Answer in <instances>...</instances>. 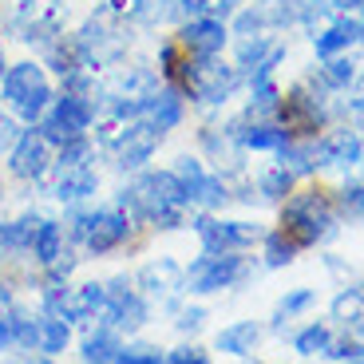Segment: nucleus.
<instances>
[{"label":"nucleus","mask_w":364,"mask_h":364,"mask_svg":"<svg viewBox=\"0 0 364 364\" xmlns=\"http://www.w3.org/2000/svg\"><path fill=\"white\" fill-rule=\"evenodd\" d=\"M115 206H123L131 214L135 226H151L159 234H171V230H182L186 226V186L182 178L166 166V171H135V178L123 182L115 194Z\"/></svg>","instance_id":"nucleus-1"},{"label":"nucleus","mask_w":364,"mask_h":364,"mask_svg":"<svg viewBox=\"0 0 364 364\" xmlns=\"http://www.w3.org/2000/svg\"><path fill=\"white\" fill-rule=\"evenodd\" d=\"M72 44H75V52H80L83 68H91L95 75L111 72L115 64L127 60L131 44H135V24L123 20L111 4H103V9H95L72 32Z\"/></svg>","instance_id":"nucleus-2"},{"label":"nucleus","mask_w":364,"mask_h":364,"mask_svg":"<svg viewBox=\"0 0 364 364\" xmlns=\"http://www.w3.org/2000/svg\"><path fill=\"white\" fill-rule=\"evenodd\" d=\"M174 87L186 95V103H198V107H226L237 91L246 87V75L237 72L234 64H226L222 55H191V52H182Z\"/></svg>","instance_id":"nucleus-3"},{"label":"nucleus","mask_w":364,"mask_h":364,"mask_svg":"<svg viewBox=\"0 0 364 364\" xmlns=\"http://www.w3.org/2000/svg\"><path fill=\"white\" fill-rule=\"evenodd\" d=\"M68 237L87 257H107L123 250L135 237V222L123 206H95V210H72L68 218Z\"/></svg>","instance_id":"nucleus-4"},{"label":"nucleus","mask_w":364,"mask_h":364,"mask_svg":"<svg viewBox=\"0 0 364 364\" xmlns=\"http://www.w3.org/2000/svg\"><path fill=\"white\" fill-rule=\"evenodd\" d=\"M254 277V262L246 257V250H202L186 273H182V297H214L222 289H237Z\"/></svg>","instance_id":"nucleus-5"},{"label":"nucleus","mask_w":364,"mask_h":364,"mask_svg":"<svg viewBox=\"0 0 364 364\" xmlns=\"http://www.w3.org/2000/svg\"><path fill=\"white\" fill-rule=\"evenodd\" d=\"M337 226H341L337 202H328L321 191H301L282 202V230L301 250L325 246L328 237L337 234Z\"/></svg>","instance_id":"nucleus-6"},{"label":"nucleus","mask_w":364,"mask_h":364,"mask_svg":"<svg viewBox=\"0 0 364 364\" xmlns=\"http://www.w3.org/2000/svg\"><path fill=\"white\" fill-rule=\"evenodd\" d=\"M0 100L20 123H40V115L48 111V103L55 100L52 75H48L44 64L36 60H20V64H9L4 80H0Z\"/></svg>","instance_id":"nucleus-7"},{"label":"nucleus","mask_w":364,"mask_h":364,"mask_svg":"<svg viewBox=\"0 0 364 364\" xmlns=\"http://www.w3.org/2000/svg\"><path fill=\"white\" fill-rule=\"evenodd\" d=\"M115 131L103 135V151L111 155V166L119 174H135L143 171L151 159L159 155L166 131H159L151 119H131V123H111Z\"/></svg>","instance_id":"nucleus-8"},{"label":"nucleus","mask_w":364,"mask_h":364,"mask_svg":"<svg viewBox=\"0 0 364 364\" xmlns=\"http://www.w3.org/2000/svg\"><path fill=\"white\" fill-rule=\"evenodd\" d=\"M16 9L9 12V32L20 44H32L44 52L52 40L64 36L68 4L64 0H12Z\"/></svg>","instance_id":"nucleus-9"},{"label":"nucleus","mask_w":364,"mask_h":364,"mask_svg":"<svg viewBox=\"0 0 364 364\" xmlns=\"http://www.w3.org/2000/svg\"><path fill=\"white\" fill-rule=\"evenodd\" d=\"M100 123V107H95V95H80V91H55V100L48 103V111L40 115L36 127L48 135V143L60 146L75 135H87L91 127Z\"/></svg>","instance_id":"nucleus-10"},{"label":"nucleus","mask_w":364,"mask_h":364,"mask_svg":"<svg viewBox=\"0 0 364 364\" xmlns=\"http://www.w3.org/2000/svg\"><path fill=\"white\" fill-rule=\"evenodd\" d=\"M186 226L194 230L202 250H254V242H262L265 230L257 222H242V218H218V210H194Z\"/></svg>","instance_id":"nucleus-11"},{"label":"nucleus","mask_w":364,"mask_h":364,"mask_svg":"<svg viewBox=\"0 0 364 364\" xmlns=\"http://www.w3.org/2000/svg\"><path fill=\"white\" fill-rule=\"evenodd\" d=\"M100 321L111 325L115 333H127V337H135L139 328L151 321V301L143 297V289L135 285V277L119 273V277L107 282V305H103Z\"/></svg>","instance_id":"nucleus-12"},{"label":"nucleus","mask_w":364,"mask_h":364,"mask_svg":"<svg viewBox=\"0 0 364 364\" xmlns=\"http://www.w3.org/2000/svg\"><path fill=\"white\" fill-rule=\"evenodd\" d=\"M234 36H273L301 24V0H246L230 16Z\"/></svg>","instance_id":"nucleus-13"},{"label":"nucleus","mask_w":364,"mask_h":364,"mask_svg":"<svg viewBox=\"0 0 364 364\" xmlns=\"http://www.w3.org/2000/svg\"><path fill=\"white\" fill-rule=\"evenodd\" d=\"M55 163V146L48 143V135L36 127V123H28V127H20L16 143H12L9 151V174L16 182H48V171H52Z\"/></svg>","instance_id":"nucleus-14"},{"label":"nucleus","mask_w":364,"mask_h":364,"mask_svg":"<svg viewBox=\"0 0 364 364\" xmlns=\"http://www.w3.org/2000/svg\"><path fill=\"white\" fill-rule=\"evenodd\" d=\"M285 55H289V48L277 36H237L234 68L246 75V80H254V75H273L277 64H285Z\"/></svg>","instance_id":"nucleus-15"},{"label":"nucleus","mask_w":364,"mask_h":364,"mask_svg":"<svg viewBox=\"0 0 364 364\" xmlns=\"http://www.w3.org/2000/svg\"><path fill=\"white\" fill-rule=\"evenodd\" d=\"M182 273H186V265H178L174 257H155V262H146L135 273V285L143 289L146 301H163L174 313L178 309V293H182Z\"/></svg>","instance_id":"nucleus-16"},{"label":"nucleus","mask_w":364,"mask_h":364,"mask_svg":"<svg viewBox=\"0 0 364 364\" xmlns=\"http://www.w3.org/2000/svg\"><path fill=\"white\" fill-rule=\"evenodd\" d=\"M309 40H313L317 60L341 55V52H348V48L364 44V16H356V12H333V20L321 24L317 32H309Z\"/></svg>","instance_id":"nucleus-17"},{"label":"nucleus","mask_w":364,"mask_h":364,"mask_svg":"<svg viewBox=\"0 0 364 364\" xmlns=\"http://www.w3.org/2000/svg\"><path fill=\"white\" fill-rule=\"evenodd\" d=\"M48 194H52L55 202H64V206H80V202L95 198L100 194V171L91 163L83 166H52L48 171Z\"/></svg>","instance_id":"nucleus-18"},{"label":"nucleus","mask_w":364,"mask_h":364,"mask_svg":"<svg viewBox=\"0 0 364 364\" xmlns=\"http://www.w3.org/2000/svg\"><path fill=\"white\" fill-rule=\"evenodd\" d=\"M317 163L321 166H341V171H353V166L364 163V143H360V131L353 127H325L317 139Z\"/></svg>","instance_id":"nucleus-19"},{"label":"nucleus","mask_w":364,"mask_h":364,"mask_svg":"<svg viewBox=\"0 0 364 364\" xmlns=\"http://www.w3.org/2000/svg\"><path fill=\"white\" fill-rule=\"evenodd\" d=\"M178 44L191 55H222L230 44V20L218 16H191L178 28Z\"/></svg>","instance_id":"nucleus-20"},{"label":"nucleus","mask_w":364,"mask_h":364,"mask_svg":"<svg viewBox=\"0 0 364 364\" xmlns=\"http://www.w3.org/2000/svg\"><path fill=\"white\" fill-rule=\"evenodd\" d=\"M103 305H107V282L68 285V297H64V309H60V317L72 321V325H87V321H100Z\"/></svg>","instance_id":"nucleus-21"},{"label":"nucleus","mask_w":364,"mask_h":364,"mask_svg":"<svg viewBox=\"0 0 364 364\" xmlns=\"http://www.w3.org/2000/svg\"><path fill=\"white\" fill-rule=\"evenodd\" d=\"M143 119H151L159 131H166V135H171L174 127H182V119H186V95H182L174 83H163V87L146 100Z\"/></svg>","instance_id":"nucleus-22"},{"label":"nucleus","mask_w":364,"mask_h":364,"mask_svg":"<svg viewBox=\"0 0 364 364\" xmlns=\"http://www.w3.org/2000/svg\"><path fill=\"white\" fill-rule=\"evenodd\" d=\"M265 328L257 325V321H234V325L218 328V337H214V348H218L222 356H237V360H250V356L257 353V345H262Z\"/></svg>","instance_id":"nucleus-23"},{"label":"nucleus","mask_w":364,"mask_h":364,"mask_svg":"<svg viewBox=\"0 0 364 364\" xmlns=\"http://www.w3.org/2000/svg\"><path fill=\"white\" fill-rule=\"evenodd\" d=\"M313 80H317L328 95H341V91L356 87V80H360V64H356L348 52L328 55V60H321V68H313Z\"/></svg>","instance_id":"nucleus-24"},{"label":"nucleus","mask_w":364,"mask_h":364,"mask_svg":"<svg viewBox=\"0 0 364 364\" xmlns=\"http://www.w3.org/2000/svg\"><path fill=\"white\" fill-rule=\"evenodd\" d=\"M119 348H123V333H115L111 325L100 321V328H91L87 337L80 341V360H87V364H115Z\"/></svg>","instance_id":"nucleus-25"},{"label":"nucleus","mask_w":364,"mask_h":364,"mask_svg":"<svg viewBox=\"0 0 364 364\" xmlns=\"http://www.w3.org/2000/svg\"><path fill=\"white\" fill-rule=\"evenodd\" d=\"M333 321H341L353 337H364V285H345L333 297Z\"/></svg>","instance_id":"nucleus-26"},{"label":"nucleus","mask_w":364,"mask_h":364,"mask_svg":"<svg viewBox=\"0 0 364 364\" xmlns=\"http://www.w3.org/2000/svg\"><path fill=\"white\" fill-rule=\"evenodd\" d=\"M257 194H262L265 202H285L293 194V186H297V174L289 171L285 163H273V166H262L254 178Z\"/></svg>","instance_id":"nucleus-27"},{"label":"nucleus","mask_w":364,"mask_h":364,"mask_svg":"<svg viewBox=\"0 0 364 364\" xmlns=\"http://www.w3.org/2000/svg\"><path fill=\"white\" fill-rule=\"evenodd\" d=\"M68 250V230H64V222H55V218H44L40 222V234H36V242H32V257H36V265H52L55 257Z\"/></svg>","instance_id":"nucleus-28"},{"label":"nucleus","mask_w":364,"mask_h":364,"mask_svg":"<svg viewBox=\"0 0 364 364\" xmlns=\"http://www.w3.org/2000/svg\"><path fill=\"white\" fill-rule=\"evenodd\" d=\"M297 242H293L289 234H285L282 226L277 230H265L262 234V265L265 269H285V265H293V257H297Z\"/></svg>","instance_id":"nucleus-29"},{"label":"nucleus","mask_w":364,"mask_h":364,"mask_svg":"<svg viewBox=\"0 0 364 364\" xmlns=\"http://www.w3.org/2000/svg\"><path fill=\"white\" fill-rule=\"evenodd\" d=\"M250 83V107L246 115H262V119H273V111H277V103H282L285 91L277 87V80L273 75H254Z\"/></svg>","instance_id":"nucleus-30"},{"label":"nucleus","mask_w":364,"mask_h":364,"mask_svg":"<svg viewBox=\"0 0 364 364\" xmlns=\"http://www.w3.org/2000/svg\"><path fill=\"white\" fill-rule=\"evenodd\" d=\"M313 305H317V289H289L285 297H277V305H273V328L282 333L289 321L305 317Z\"/></svg>","instance_id":"nucleus-31"},{"label":"nucleus","mask_w":364,"mask_h":364,"mask_svg":"<svg viewBox=\"0 0 364 364\" xmlns=\"http://www.w3.org/2000/svg\"><path fill=\"white\" fill-rule=\"evenodd\" d=\"M68 345H72V321L44 313V321H40V348H36V353L44 356V360H52V356H60Z\"/></svg>","instance_id":"nucleus-32"},{"label":"nucleus","mask_w":364,"mask_h":364,"mask_svg":"<svg viewBox=\"0 0 364 364\" xmlns=\"http://www.w3.org/2000/svg\"><path fill=\"white\" fill-rule=\"evenodd\" d=\"M328 345H333V325L328 321H309V325L301 328L297 337H293V353L313 360V356H325Z\"/></svg>","instance_id":"nucleus-33"},{"label":"nucleus","mask_w":364,"mask_h":364,"mask_svg":"<svg viewBox=\"0 0 364 364\" xmlns=\"http://www.w3.org/2000/svg\"><path fill=\"white\" fill-rule=\"evenodd\" d=\"M40 321H44V313L32 317V313H24V309H12V348L36 353L40 348Z\"/></svg>","instance_id":"nucleus-34"},{"label":"nucleus","mask_w":364,"mask_h":364,"mask_svg":"<svg viewBox=\"0 0 364 364\" xmlns=\"http://www.w3.org/2000/svg\"><path fill=\"white\" fill-rule=\"evenodd\" d=\"M83 163H95V143H91V135H75V139L55 146L52 166H83Z\"/></svg>","instance_id":"nucleus-35"},{"label":"nucleus","mask_w":364,"mask_h":364,"mask_svg":"<svg viewBox=\"0 0 364 364\" xmlns=\"http://www.w3.org/2000/svg\"><path fill=\"white\" fill-rule=\"evenodd\" d=\"M337 214L364 226V182H345L337 191Z\"/></svg>","instance_id":"nucleus-36"},{"label":"nucleus","mask_w":364,"mask_h":364,"mask_svg":"<svg viewBox=\"0 0 364 364\" xmlns=\"http://www.w3.org/2000/svg\"><path fill=\"white\" fill-rule=\"evenodd\" d=\"M163 360H166V348L146 345V341H123L115 364H163Z\"/></svg>","instance_id":"nucleus-37"},{"label":"nucleus","mask_w":364,"mask_h":364,"mask_svg":"<svg viewBox=\"0 0 364 364\" xmlns=\"http://www.w3.org/2000/svg\"><path fill=\"white\" fill-rule=\"evenodd\" d=\"M174 328L182 337H198L206 328V309L202 305H186V309H174Z\"/></svg>","instance_id":"nucleus-38"},{"label":"nucleus","mask_w":364,"mask_h":364,"mask_svg":"<svg viewBox=\"0 0 364 364\" xmlns=\"http://www.w3.org/2000/svg\"><path fill=\"white\" fill-rule=\"evenodd\" d=\"M325 356H328V360H356V364H364V341L353 337V333H348L345 341L333 337V345H328Z\"/></svg>","instance_id":"nucleus-39"},{"label":"nucleus","mask_w":364,"mask_h":364,"mask_svg":"<svg viewBox=\"0 0 364 364\" xmlns=\"http://www.w3.org/2000/svg\"><path fill=\"white\" fill-rule=\"evenodd\" d=\"M210 353L202 345H178V348H166V364H206Z\"/></svg>","instance_id":"nucleus-40"},{"label":"nucleus","mask_w":364,"mask_h":364,"mask_svg":"<svg viewBox=\"0 0 364 364\" xmlns=\"http://www.w3.org/2000/svg\"><path fill=\"white\" fill-rule=\"evenodd\" d=\"M16 135H20V119L4 107V111H0V155H9V151H12Z\"/></svg>","instance_id":"nucleus-41"},{"label":"nucleus","mask_w":364,"mask_h":364,"mask_svg":"<svg viewBox=\"0 0 364 364\" xmlns=\"http://www.w3.org/2000/svg\"><path fill=\"white\" fill-rule=\"evenodd\" d=\"M0 348H12V309L0 305Z\"/></svg>","instance_id":"nucleus-42"},{"label":"nucleus","mask_w":364,"mask_h":364,"mask_svg":"<svg viewBox=\"0 0 364 364\" xmlns=\"http://www.w3.org/2000/svg\"><path fill=\"white\" fill-rule=\"evenodd\" d=\"M337 4V12H356V16H364V0H333Z\"/></svg>","instance_id":"nucleus-43"},{"label":"nucleus","mask_w":364,"mask_h":364,"mask_svg":"<svg viewBox=\"0 0 364 364\" xmlns=\"http://www.w3.org/2000/svg\"><path fill=\"white\" fill-rule=\"evenodd\" d=\"M0 305H12V289H9V282L0 277Z\"/></svg>","instance_id":"nucleus-44"},{"label":"nucleus","mask_w":364,"mask_h":364,"mask_svg":"<svg viewBox=\"0 0 364 364\" xmlns=\"http://www.w3.org/2000/svg\"><path fill=\"white\" fill-rule=\"evenodd\" d=\"M4 72H9V55H4V40H0V80H4Z\"/></svg>","instance_id":"nucleus-45"},{"label":"nucleus","mask_w":364,"mask_h":364,"mask_svg":"<svg viewBox=\"0 0 364 364\" xmlns=\"http://www.w3.org/2000/svg\"><path fill=\"white\" fill-rule=\"evenodd\" d=\"M0 198H4V182H0Z\"/></svg>","instance_id":"nucleus-46"},{"label":"nucleus","mask_w":364,"mask_h":364,"mask_svg":"<svg viewBox=\"0 0 364 364\" xmlns=\"http://www.w3.org/2000/svg\"><path fill=\"white\" fill-rule=\"evenodd\" d=\"M360 143H364V131H360Z\"/></svg>","instance_id":"nucleus-47"},{"label":"nucleus","mask_w":364,"mask_h":364,"mask_svg":"<svg viewBox=\"0 0 364 364\" xmlns=\"http://www.w3.org/2000/svg\"><path fill=\"white\" fill-rule=\"evenodd\" d=\"M107 4H111V0H107Z\"/></svg>","instance_id":"nucleus-48"}]
</instances>
